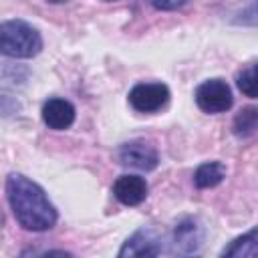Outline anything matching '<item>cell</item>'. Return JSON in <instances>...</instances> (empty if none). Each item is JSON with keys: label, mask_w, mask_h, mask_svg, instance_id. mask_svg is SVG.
Wrapping results in <instances>:
<instances>
[{"label": "cell", "mask_w": 258, "mask_h": 258, "mask_svg": "<svg viewBox=\"0 0 258 258\" xmlns=\"http://www.w3.org/2000/svg\"><path fill=\"white\" fill-rule=\"evenodd\" d=\"M6 194L12 214L24 230L44 232L54 226L56 210L38 183L22 173H10L6 179Z\"/></svg>", "instance_id": "6da1fadb"}, {"label": "cell", "mask_w": 258, "mask_h": 258, "mask_svg": "<svg viewBox=\"0 0 258 258\" xmlns=\"http://www.w3.org/2000/svg\"><path fill=\"white\" fill-rule=\"evenodd\" d=\"M42 48V38L34 26L24 20L0 22V54L12 58H30Z\"/></svg>", "instance_id": "7a4b0ae2"}, {"label": "cell", "mask_w": 258, "mask_h": 258, "mask_svg": "<svg viewBox=\"0 0 258 258\" xmlns=\"http://www.w3.org/2000/svg\"><path fill=\"white\" fill-rule=\"evenodd\" d=\"M196 103L206 113H222L232 107V91L226 81L210 79L196 89Z\"/></svg>", "instance_id": "3957f363"}, {"label": "cell", "mask_w": 258, "mask_h": 258, "mask_svg": "<svg viewBox=\"0 0 258 258\" xmlns=\"http://www.w3.org/2000/svg\"><path fill=\"white\" fill-rule=\"evenodd\" d=\"M169 99V89L163 83H139L129 93V103L139 113H153Z\"/></svg>", "instance_id": "277c9868"}, {"label": "cell", "mask_w": 258, "mask_h": 258, "mask_svg": "<svg viewBox=\"0 0 258 258\" xmlns=\"http://www.w3.org/2000/svg\"><path fill=\"white\" fill-rule=\"evenodd\" d=\"M117 159L121 165L125 167H135V169H141V171H149L157 165L159 157H157V151L143 143V141H131V143H125L119 147L117 151Z\"/></svg>", "instance_id": "5b68a950"}, {"label": "cell", "mask_w": 258, "mask_h": 258, "mask_svg": "<svg viewBox=\"0 0 258 258\" xmlns=\"http://www.w3.org/2000/svg\"><path fill=\"white\" fill-rule=\"evenodd\" d=\"M115 198L125 206H137L147 198V181L139 175H121L113 183Z\"/></svg>", "instance_id": "8992f818"}, {"label": "cell", "mask_w": 258, "mask_h": 258, "mask_svg": "<svg viewBox=\"0 0 258 258\" xmlns=\"http://www.w3.org/2000/svg\"><path fill=\"white\" fill-rule=\"evenodd\" d=\"M42 119L50 129H67L75 121V107L67 99H48L42 105Z\"/></svg>", "instance_id": "52a82bcc"}, {"label": "cell", "mask_w": 258, "mask_h": 258, "mask_svg": "<svg viewBox=\"0 0 258 258\" xmlns=\"http://www.w3.org/2000/svg\"><path fill=\"white\" fill-rule=\"evenodd\" d=\"M161 252L159 240L151 230H139L135 232L119 250V256H157Z\"/></svg>", "instance_id": "ba28073f"}, {"label": "cell", "mask_w": 258, "mask_h": 258, "mask_svg": "<svg viewBox=\"0 0 258 258\" xmlns=\"http://www.w3.org/2000/svg\"><path fill=\"white\" fill-rule=\"evenodd\" d=\"M175 246L183 252H196L202 246V228L194 220H183L175 228Z\"/></svg>", "instance_id": "9c48e42d"}, {"label": "cell", "mask_w": 258, "mask_h": 258, "mask_svg": "<svg viewBox=\"0 0 258 258\" xmlns=\"http://www.w3.org/2000/svg\"><path fill=\"white\" fill-rule=\"evenodd\" d=\"M224 175H226V167L220 161H208L196 169L194 183L198 187H214L224 179Z\"/></svg>", "instance_id": "30bf717a"}, {"label": "cell", "mask_w": 258, "mask_h": 258, "mask_svg": "<svg viewBox=\"0 0 258 258\" xmlns=\"http://www.w3.org/2000/svg\"><path fill=\"white\" fill-rule=\"evenodd\" d=\"M258 252L256 248V230H250L248 234L236 238L228 248H224L222 256H236V258H254Z\"/></svg>", "instance_id": "8fae6325"}, {"label": "cell", "mask_w": 258, "mask_h": 258, "mask_svg": "<svg viewBox=\"0 0 258 258\" xmlns=\"http://www.w3.org/2000/svg\"><path fill=\"white\" fill-rule=\"evenodd\" d=\"M256 125H258V111L254 107H246L234 119V133L238 137H248L256 131Z\"/></svg>", "instance_id": "7c38bea8"}, {"label": "cell", "mask_w": 258, "mask_h": 258, "mask_svg": "<svg viewBox=\"0 0 258 258\" xmlns=\"http://www.w3.org/2000/svg\"><path fill=\"white\" fill-rule=\"evenodd\" d=\"M238 87L242 93H246L248 97H256V64L246 67L240 75H238Z\"/></svg>", "instance_id": "4fadbf2b"}, {"label": "cell", "mask_w": 258, "mask_h": 258, "mask_svg": "<svg viewBox=\"0 0 258 258\" xmlns=\"http://www.w3.org/2000/svg\"><path fill=\"white\" fill-rule=\"evenodd\" d=\"M187 0H151V4L157 10H175L179 6H183Z\"/></svg>", "instance_id": "5bb4252c"}, {"label": "cell", "mask_w": 258, "mask_h": 258, "mask_svg": "<svg viewBox=\"0 0 258 258\" xmlns=\"http://www.w3.org/2000/svg\"><path fill=\"white\" fill-rule=\"evenodd\" d=\"M50 2H64V0H50Z\"/></svg>", "instance_id": "9a60e30c"}]
</instances>
